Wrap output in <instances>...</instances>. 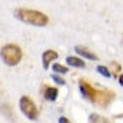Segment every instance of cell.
Here are the masks:
<instances>
[{
    "label": "cell",
    "mask_w": 123,
    "mask_h": 123,
    "mask_svg": "<svg viewBox=\"0 0 123 123\" xmlns=\"http://www.w3.org/2000/svg\"><path fill=\"white\" fill-rule=\"evenodd\" d=\"M1 59L7 66H16L22 60V50L16 44H6L1 49Z\"/></svg>",
    "instance_id": "2"
},
{
    "label": "cell",
    "mask_w": 123,
    "mask_h": 123,
    "mask_svg": "<svg viewBox=\"0 0 123 123\" xmlns=\"http://www.w3.org/2000/svg\"><path fill=\"white\" fill-rule=\"evenodd\" d=\"M79 87H80V92H82V94H83L86 99H89L90 102L96 103V99H97L99 90L93 89L92 86H90L87 82H85V80H80V85H79Z\"/></svg>",
    "instance_id": "4"
},
{
    "label": "cell",
    "mask_w": 123,
    "mask_h": 123,
    "mask_svg": "<svg viewBox=\"0 0 123 123\" xmlns=\"http://www.w3.org/2000/svg\"><path fill=\"white\" fill-rule=\"evenodd\" d=\"M67 64L69 66H72V67H79V69H83L85 66H86V63L82 60V59H79V57H74V56H69L67 59Z\"/></svg>",
    "instance_id": "7"
},
{
    "label": "cell",
    "mask_w": 123,
    "mask_h": 123,
    "mask_svg": "<svg viewBox=\"0 0 123 123\" xmlns=\"http://www.w3.org/2000/svg\"><path fill=\"white\" fill-rule=\"evenodd\" d=\"M57 57H59V55H57L55 50H46V52H43V55H42L43 67H44V69H49L50 63H52V62H55Z\"/></svg>",
    "instance_id": "5"
},
{
    "label": "cell",
    "mask_w": 123,
    "mask_h": 123,
    "mask_svg": "<svg viewBox=\"0 0 123 123\" xmlns=\"http://www.w3.org/2000/svg\"><path fill=\"white\" fill-rule=\"evenodd\" d=\"M89 123H107V122H106V119H105V117H102V116L90 115V120H89Z\"/></svg>",
    "instance_id": "11"
},
{
    "label": "cell",
    "mask_w": 123,
    "mask_h": 123,
    "mask_svg": "<svg viewBox=\"0 0 123 123\" xmlns=\"http://www.w3.org/2000/svg\"><path fill=\"white\" fill-rule=\"evenodd\" d=\"M53 70H55L56 73H62V74H64V73L69 72V69H67L66 66H62L59 63H55V64H53Z\"/></svg>",
    "instance_id": "10"
},
{
    "label": "cell",
    "mask_w": 123,
    "mask_h": 123,
    "mask_svg": "<svg viewBox=\"0 0 123 123\" xmlns=\"http://www.w3.org/2000/svg\"><path fill=\"white\" fill-rule=\"evenodd\" d=\"M119 82H120V85L123 86V74H120V76H119Z\"/></svg>",
    "instance_id": "14"
},
{
    "label": "cell",
    "mask_w": 123,
    "mask_h": 123,
    "mask_svg": "<svg viewBox=\"0 0 123 123\" xmlns=\"http://www.w3.org/2000/svg\"><path fill=\"white\" fill-rule=\"evenodd\" d=\"M74 50H76V53H79L80 56H83V57H86L89 60H97V56L94 53H92L89 49L83 47V46H74Z\"/></svg>",
    "instance_id": "6"
},
{
    "label": "cell",
    "mask_w": 123,
    "mask_h": 123,
    "mask_svg": "<svg viewBox=\"0 0 123 123\" xmlns=\"http://www.w3.org/2000/svg\"><path fill=\"white\" fill-rule=\"evenodd\" d=\"M57 94H59V90H57L56 87H47V89L44 90V99L53 102V100L57 99Z\"/></svg>",
    "instance_id": "8"
},
{
    "label": "cell",
    "mask_w": 123,
    "mask_h": 123,
    "mask_svg": "<svg viewBox=\"0 0 123 123\" xmlns=\"http://www.w3.org/2000/svg\"><path fill=\"white\" fill-rule=\"evenodd\" d=\"M59 123H70V122H69L66 117H63V116H62V117H59Z\"/></svg>",
    "instance_id": "13"
},
{
    "label": "cell",
    "mask_w": 123,
    "mask_h": 123,
    "mask_svg": "<svg viewBox=\"0 0 123 123\" xmlns=\"http://www.w3.org/2000/svg\"><path fill=\"white\" fill-rule=\"evenodd\" d=\"M19 107H20L22 113H23L27 119H30V120H37V117H39V110H37L36 105L33 103V100H31L29 96H22V97H20Z\"/></svg>",
    "instance_id": "3"
},
{
    "label": "cell",
    "mask_w": 123,
    "mask_h": 123,
    "mask_svg": "<svg viewBox=\"0 0 123 123\" xmlns=\"http://www.w3.org/2000/svg\"><path fill=\"white\" fill-rule=\"evenodd\" d=\"M96 70H97V73H100V74H102V76H105V77H110V76H112L110 70H109L106 66H97V67H96Z\"/></svg>",
    "instance_id": "9"
},
{
    "label": "cell",
    "mask_w": 123,
    "mask_h": 123,
    "mask_svg": "<svg viewBox=\"0 0 123 123\" xmlns=\"http://www.w3.org/2000/svg\"><path fill=\"white\" fill-rule=\"evenodd\" d=\"M52 79H53V80H55L57 85H64V80H63L62 77H59L57 74H52Z\"/></svg>",
    "instance_id": "12"
},
{
    "label": "cell",
    "mask_w": 123,
    "mask_h": 123,
    "mask_svg": "<svg viewBox=\"0 0 123 123\" xmlns=\"http://www.w3.org/2000/svg\"><path fill=\"white\" fill-rule=\"evenodd\" d=\"M14 17H17L19 20L27 23V25H33V26H46L49 23V17L37 10H29V9H17L14 10Z\"/></svg>",
    "instance_id": "1"
}]
</instances>
